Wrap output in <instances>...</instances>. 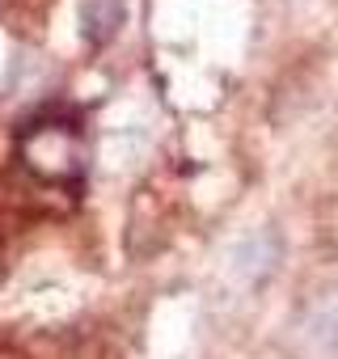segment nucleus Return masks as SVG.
Here are the masks:
<instances>
[{
    "label": "nucleus",
    "mask_w": 338,
    "mask_h": 359,
    "mask_svg": "<svg viewBox=\"0 0 338 359\" xmlns=\"http://www.w3.org/2000/svg\"><path fill=\"white\" fill-rule=\"evenodd\" d=\"M22 156L34 173H43L47 182H64V177H76L85 165L81 152V131L64 127V123H39L26 131L22 140Z\"/></svg>",
    "instance_id": "obj_1"
},
{
    "label": "nucleus",
    "mask_w": 338,
    "mask_h": 359,
    "mask_svg": "<svg viewBox=\"0 0 338 359\" xmlns=\"http://www.w3.org/2000/svg\"><path fill=\"white\" fill-rule=\"evenodd\" d=\"M123 26H127V5L123 0H81V34L93 47H106Z\"/></svg>",
    "instance_id": "obj_2"
}]
</instances>
